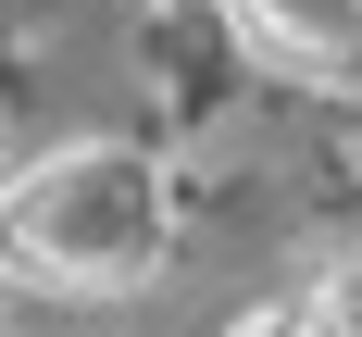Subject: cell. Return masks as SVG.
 Wrapping results in <instances>:
<instances>
[{
    "label": "cell",
    "instance_id": "cell-1",
    "mask_svg": "<svg viewBox=\"0 0 362 337\" xmlns=\"http://www.w3.org/2000/svg\"><path fill=\"white\" fill-rule=\"evenodd\" d=\"M0 250L50 288H125L163 250V187L138 150H63L0 200Z\"/></svg>",
    "mask_w": 362,
    "mask_h": 337
},
{
    "label": "cell",
    "instance_id": "cell-3",
    "mask_svg": "<svg viewBox=\"0 0 362 337\" xmlns=\"http://www.w3.org/2000/svg\"><path fill=\"white\" fill-rule=\"evenodd\" d=\"M238 337H337V312L325 300H275V312H250Z\"/></svg>",
    "mask_w": 362,
    "mask_h": 337
},
{
    "label": "cell",
    "instance_id": "cell-2",
    "mask_svg": "<svg viewBox=\"0 0 362 337\" xmlns=\"http://www.w3.org/2000/svg\"><path fill=\"white\" fill-rule=\"evenodd\" d=\"M250 25L300 63H362V0H250Z\"/></svg>",
    "mask_w": 362,
    "mask_h": 337
}]
</instances>
